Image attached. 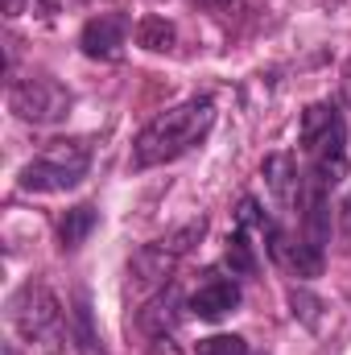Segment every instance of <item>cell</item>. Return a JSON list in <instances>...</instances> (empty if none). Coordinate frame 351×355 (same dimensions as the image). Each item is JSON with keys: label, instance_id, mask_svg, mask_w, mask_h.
Instances as JSON below:
<instances>
[{"label": "cell", "instance_id": "1", "mask_svg": "<svg viewBox=\"0 0 351 355\" xmlns=\"http://www.w3.org/2000/svg\"><path fill=\"white\" fill-rule=\"evenodd\" d=\"M215 128V99L211 95H190L182 99L178 107L153 116L137 141H132V170H153V166H166L186 157L194 145L207 141V132Z\"/></svg>", "mask_w": 351, "mask_h": 355}, {"label": "cell", "instance_id": "2", "mask_svg": "<svg viewBox=\"0 0 351 355\" xmlns=\"http://www.w3.org/2000/svg\"><path fill=\"white\" fill-rule=\"evenodd\" d=\"M302 153H306V178L310 186L335 190L348 178V120L339 112V103L318 99L302 112V128H298Z\"/></svg>", "mask_w": 351, "mask_h": 355}, {"label": "cell", "instance_id": "3", "mask_svg": "<svg viewBox=\"0 0 351 355\" xmlns=\"http://www.w3.org/2000/svg\"><path fill=\"white\" fill-rule=\"evenodd\" d=\"M91 170V141L87 137H62V141H50L33 162L21 166L17 186L25 194H67L75 190Z\"/></svg>", "mask_w": 351, "mask_h": 355}, {"label": "cell", "instance_id": "4", "mask_svg": "<svg viewBox=\"0 0 351 355\" xmlns=\"http://www.w3.org/2000/svg\"><path fill=\"white\" fill-rule=\"evenodd\" d=\"M8 107L25 124H58L71 116L75 95L62 87L54 75H25L8 83Z\"/></svg>", "mask_w": 351, "mask_h": 355}, {"label": "cell", "instance_id": "5", "mask_svg": "<svg viewBox=\"0 0 351 355\" xmlns=\"http://www.w3.org/2000/svg\"><path fill=\"white\" fill-rule=\"evenodd\" d=\"M62 310H58V297L42 285V281H25L12 297H8V327L21 335V339H46L54 327H58Z\"/></svg>", "mask_w": 351, "mask_h": 355}, {"label": "cell", "instance_id": "6", "mask_svg": "<svg viewBox=\"0 0 351 355\" xmlns=\"http://www.w3.org/2000/svg\"><path fill=\"white\" fill-rule=\"evenodd\" d=\"M264 182L277 198V207L293 219H302V207H306V194H310V182H306V170L298 166V153L281 149V153H268L264 157Z\"/></svg>", "mask_w": 351, "mask_h": 355}, {"label": "cell", "instance_id": "7", "mask_svg": "<svg viewBox=\"0 0 351 355\" xmlns=\"http://www.w3.org/2000/svg\"><path fill=\"white\" fill-rule=\"evenodd\" d=\"M128 33H132V21L124 12H99V17H91L83 25L79 46L95 62H116L124 54V46H128Z\"/></svg>", "mask_w": 351, "mask_h": 355}, {"label": "cell", "instance_id": "8", "mask_svg": "<svg viewBox=\"0 0 351 355\" xmlns=\"http://www.w3.org/2000/svg\"><path fill=\"white\" fill-rule=\"evenodd\" d=\"M186 306H190L194 318H203V322H219V318H228V314L240 306V285H236L232 272L211 268V272L198 281V289L186 297Z\"/></svg>", "mask_w": 351, "mask_h": 355}, {"label": "cell", "instance_id": "9", "mask_svg": "<svg viewBox=\"0 0 351 355\" xmlns=\"http://www.w3.org/2000/svg\"><path fill=\"white\" fill-rule=\"evenodd\" d=\"M182 310H190V306L182 302L178 285H162V289L145 302V310L137 314V327L145 331L149 343H170V347H174V331H178V322H182Z\"/></svg>", "mask_w": 351, "mask_h": 355}, {"label": "cell", "instance_id": "10", "mask_svg": "<svg viewBox=\"0 0 351 355\" xmlns=\"http://www.w3.org/2000/svg\"><path fill=\"white\" fill-rule=\"evenodd\" d=\"M223 268H228L232 277H244V281L261 277V252H257V244H252V232L236 227V232L228 236V248H223Z\"/></svg>", "mask_w": 351, "mask_h": 355}, {"label": "cell", "instance_id": "11", "mask_svg": "<svg viewBox=\"0 0 351 355\" xmlns=\"http://www.w3.org/2000/svg\"><path fill=\"white\" fill-rule=\"evenodd\" d=\"M95 223H99V211H95L91 202L71 207V211L58 219V244H62V252H75L91 232H95Z\"/></svg>", "mask_w": 351, "mask_h": 355}, {"label": "cell", "instance_id": "12", "mask_svg": "<svg viewBox=\"0 0 351 355\" xmlns=\"http://www.w3.org/2000/svg\"><path fill=\"white\" fill-rule=\"evenodd\" d=\"M132 37H137V46H145V50H153V54H166V50H174L178 33L166 17H141V21L132 25Z\"/></svg>", "mask_w": 351, "mask_h": 355}, {"label": "cell", "instance_id": "13", "mask_svg": "<svg viewBox=\"0 0 351 355\" xmlns=\"http://www.w3.org/2000/svg\"><path fill=\"white\" fill-rule=\"evenodd\" d=\"M75 331H79V347L87 355H103L99 347V335L91 331V306H87V293H79V302H75Z\"/></svg>", "mask_w": 351, "mask_h": 355}, {"label": "cell", "instance_id": "14", "mask_svg": "<svg viewBox=\"0 0 351 355\" xmlns=\"http://www.w3.org/2000/svg\"><path fill=\"white\" fill-rule=\"evenodd\" d=\"M194 355H248V343L240 335H211L194 347Z\"/></svg>", "mask_w": 351, "mask_h": 355}, {"label": "cell", "instance_id": "15", "mask_svg": "<svg viewBox=\"0 0 351 355\" xmlns=\"http://www.w3.org/2000/svg\"><path fill=\"white\" fill-rule=\"evenodd\" d=\"M314 310H318V302H314V297H302V293L293 289V314H302V318L314 327V322H318V314H314Z\"/></svg>", "mask_w": 351, "mask_h": 355}, {"label": "cell", "instance_id": "16", "mask_svg": "<svg viewBox=\"0 0 351 355\" xmlns=\"http://www.w3.org/2000/svg\"><path fill=\"white\" fill-rule=\"evenodd\" d=\"M343 223H348V236H351V198L343 202Z\"/></svg>", "mask_w": 351, "mask_h": 355}, {"label": "cell", "instance_id": "17", "mask_svg": "<svg viewBox=\"0 0 351 355\" xmlns=\"http://www.w3.org/2000/svg\"><path fill=\"white\" fill-rule=\"evenodd\" d=\"M21 12V0H8V17H17Z\"/></svg>", "mask_w": 351, "mask_h": 355}, {"label": "cell", "instance_id": "18", "mask_svg": "<svg viewBox=\"0 0 351 355\" xmlns=\"http://www.w3.org/2000/svg\"><path fill=\"white\" fill-rule=\"evenodd\" d=\"M207 4H215V8H223V4H232V0H207Z\"/></svg>", "mask_w": 351, "mask_h": 355}]
</instances>
